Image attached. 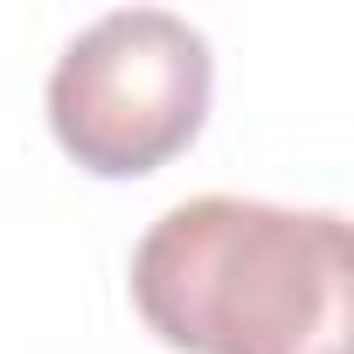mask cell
<instances>
[{
  "label": "cell",
  "mask_w": 354,
  "mask_h": 354,
  "mask_svg": "<svg viewBox=\"0 0 354 354\" xmlns=\"http://www.w3.org/2000/svg\"><path fill=\"white\" fill-rule=\"evenodd\" d=\"M216 91L202 28L167 8H118L91 21L49 70V132L97 181H139L188 153Z\"/></svg>",
  "instance_id": "7a4b0ae2"
},
{
  "label": "cell",
  "mask_w": 354,
  "mask_h": 354,
  "mask_svg": "<svg viewBox=\"0 0 354 354\" xmlns=\"http://www.w3.org/2000/svg\"><path fill=\"white\" fill-rule=\"evenodd\" d=\"M132 306L181 354H347L354 236L333 209L195 195L139 236Z\"/></svg>",
  "instance_id": "6da1fadb"
}]
</instances>
